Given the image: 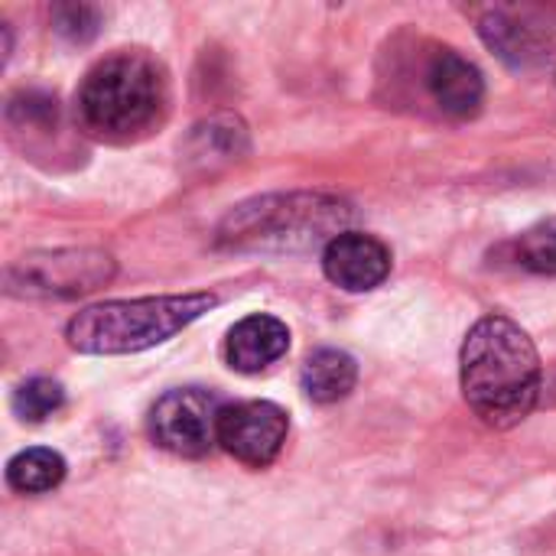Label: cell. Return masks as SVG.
<instances>
[{"instance_id": "1", "label": "cell", "mask_w": 556, "mask_h": 556, "mask_svg": "<svg viewBox=\"0 0 556 556\" xmlns=\"http://www.w3.org/2000/svg\"><path fill=\"white\" fill-rule=\"evenodd\" d=\"M463 397L492 430H511L541 401L544 368L534 339L508 316H482L459 352Z\"/></svg>"}, {"instance_id": "2", "label": "cell", "mask_w": 556, "mask_h": 556, "mask_svg": "<svg viewBox=\"0 0 556 556\" xmlns=\"http://www.w3.org/2000/svg\"><path fill=\"white\" fill-rule=\"evenodd\" d=\"M169 78L147 49H117L94 62L78 88V121L104 140H137L163 124Z\"/></svg>"}, {"instance_id": "3", "label": "cell", "mask_w": 556, "mask_h": 556, "mask_svg": "<svg viewBox=\"0 0 556 556\" xmlns=\"http://www.w3.org/2000/svg\"><path fill=\"white\" fill-rule=\"evenodd\" d=\"M215 306L218 296L208 290L140 300H104L78 309L68 319L65 342L78 355H137L169 342Z\"/></svg>"}, {"instance_id": "4", "label": "cell", "mask_w": 556, "mask_h": 556, "mask_svg": "<svg viewBox=\"0 0 556 556\" xmlns=\"http://www.w3.org/2000/svg\"><path fill=\"white\" fill-rule=\"evenodd\" d=\"M352 212L336 195L290 192L264 195L238 205L218 228V241L228 248H274L300 251L313 244H329L345 231Z\"/></svg>"}, {"instance_id": "5", "label": "cell", "mask_w": 556, "mask_h": 556, "mask_svg": "<svg viewBox=\"0 0 556 556\" xmlns=\"http://www.w3.org/2000/svg\"><path fill=\"white\" fill-rule=\"evenodd\" d=\"M114 270V257L101 248L33 251L3 270V287L23 300H72L111 283Z\"/></svg>"}, {"instance_id": "6", "label": "cell", "mask_w": 556, "mask_h": 556, "mask_svg": "<svg viewBox=\"0 0 556 556\" xmlns=\"http://www.w3.org/2000/svg\"><path fill=\"white\" fill-rule=\"evenodd\" d=\"M228 404L202 388L166 391L147 417L150 440L182 459H202L218 446V420Z\"/></svg>"}, {"instance_id": "7", "label": "cell", "mask_w": 556, "mask_h": 556, "mask_svg": "<svg viewBox=\"0 0 556 556\" xmlns=\"http://www.w3.org/2000/svg\"><path fill=\"white\" fill-rule=\"evenodd\" d=\"M287 433H290L287 410L270 401L228 404L218 420V446L251 469H267L280 456Z\"/></svg>"}, {"instance_id": "8", "label": "cell", "mask_w": 556, "mask_h": 556, "mask_svg": "<svg viewBox=\"0 0 556 556\" xmlns=\"http://www.w3.org/2000/svg\"><path fill=\"white\" fill-rule=\"evenodd\" d=\"M323 274L345 293H368L391 274V251L365 231H342L323 248Z\"/></svg>"}, {"instance_id": "9", "label": "cell", "mask_w": 556, "mask_h": 556, "mask_svg": "<svg viewBox=\"0 0 556 556\" xmlns=\"http://www.w3.org/2000/svg\"><path fill=\"white\" fill-rule=\"evenodd\" d=\"M424 88L430 101L456 121L476 117L485 101L482 72L456 49H433L424 62Z\"/></svg>"}, {"instance_id": "10", "label": "cell", "mask_w": 556, "mask_h": 556, "mask_svg": "<svg viewBox=\"0 0 556 556\" xmlns=\"http://www.w3.org/2000/svg\"><path fill=\"white\" fill-rule=\"evenodd\" d=\"M290 349V329L277 316L254 313L231 326L225 339V362L241 375H257L280 362Z\"/></svg>"}, {"instance_id": "11", "label": "cell", "mask_w": 556, "mask_h": 556, "mask_svg": "<svg viewBox=\"0 0 556 556\" xmlns=\"http://www.w3.org/2000/svg\"><path fill=\"white\" fill-rule=\"evenodd\" d=\"M248 150H251V140H248L244 121L235 117V114H215V117L192 127L182 156H186V163L212 173L218 166H228V163L241 160Z\"/></svg>"}, {"instance_id": "12", "label": "cell", "mask_w": 556, "mask_h": 556, "mask_svg": "<svg viewBox=\"0 0 556 556\" xmlns=\"http://www.w3.org/2000/svg\"><path fill=\"white\" fill-rule=\"evenodd\" d=\"M358 381V365L352 355L339 352V349H323L316 355L306 358L303 371H300V384L303 394L313 404H339L355 391Z\"/></svg>"}, {"instance_id": "13", "label": "cell", "mask_w": 556, "mask_h": 556, "mask_svg": "<svg viewBox=\"0 0 556 556\" xmlns=\"http://www.w3.org/2000/svg\"><path fill=\"white\" fill-rule=\"evenodd\" d=\"M479 33L489 42V49H495L498 59H505L515 68H528L544 55V39L538 36V29L502 10H489L479 20Z\"/></svg>"}, {"instance_id": "14", "label": "cell", "mask_w": 556, "mask_h": 556, "mask_svg": "<svg viewBox=\"0 0 556 556\" xmlns=\"http://www.w3.org/2000/svg\"><path fill=\"white\" fill-rule=\"evenodd\" d=\"M65 479V459L55 450L33 446L7 463V485L20 495H46Z\"/></svg>"}, {"instance_id": "15", "label": "cell", "mask_w": 556, "mask_h": 556, "mask_svg": "<svg viewBox=\"0 0 556 556\" xmlns=\"http://www.w3.org/2000/svg\"><path fill=\"white\" fill-rule=\"evenodd\" d=\"M65 404V391L52 378H29L13 391V414L23 424H42L59 414Z\"/></svg>"}, {"instance_id": "16", "label": "cell", "mask_w": 556, "mask_h": 556, "mask_svg": "<svg viewBox=\"0 0 556 556\" xmlns=\"http://www.w3.org/2000/svg\"><path fill=\"white\" fill-rule=\"evenodd\" d=\"M518 264L534 274H556V218L538 222L521 235Z\"/></svg>"}, {"instance_id": "17", "label": "cell", "mask_w": 556, "mask_h": 556, "mask_svg": "<svg viewBox=\"0 0 556 556\" xmlns=\"http://www.w3.org/2000/svg\"><path fill=\"white\" fill-rule=\"evenodd\" d=\"M52 26L68 42H88V39H94V33L101 26V13H98V7H88V3H62L52 10Z\"/></svg>"}]
</instances>
